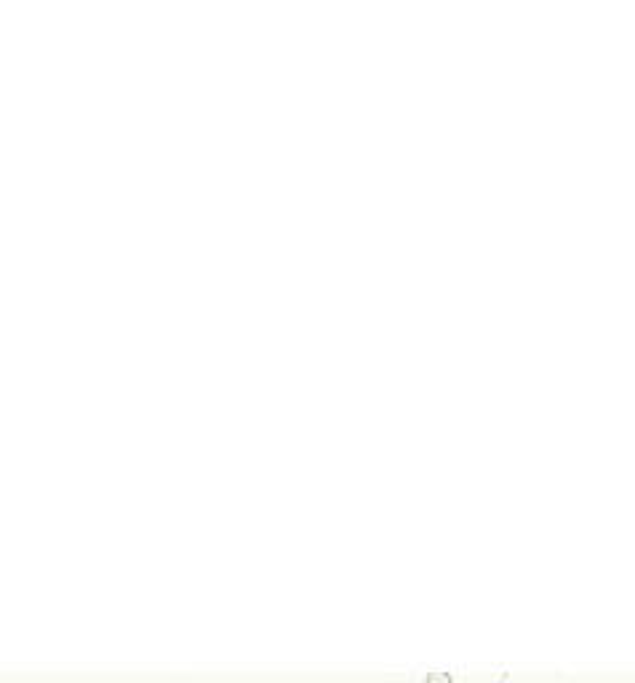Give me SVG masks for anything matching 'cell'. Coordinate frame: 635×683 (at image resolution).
I'll return each mask as SVG.
<instances>
[{"instance_id": "obj_1", "label": "cell", "mask_w": 635, "mask_h": 683, "mask_svg": "<svg viewBox=\"0 0 635 683\" xmlns=\"http://www.w3.org/2000/svg\"><path fill=\"white\" fill-rule=\"evenodd\" d=\"M427 683H451V676H446V673H430V676H427Z\"/></svg>"}]
</instances>
